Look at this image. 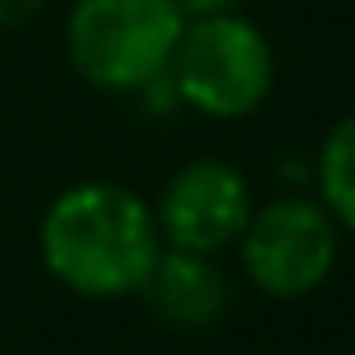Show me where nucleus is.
<instances>
[{
  "instance_id": "f257e3e1",
  "label": "nucleus",
  "mask_w": 355,
  "mask_h": 355,
  "mask_svg": "<svg viewBox=\"0 0 355 355\" xmlns=\"http://www.w3.org/2000/svg\"><path fill=\"white\" fill-rule=\"evenodd\" d=\"M37 251L60 287L92 301H119L146 287L164 237L155 209L137 191L119 182H78L46 205Z\"/></svg>"
},
{
  "instance_id": "f03ea898",
  "label": "nucleus",
  "mask_w": 355,
  "mask_h": 355,
  "mask_svg": "<svg viewBox=\"0 0 355 355\" xmlns=\"http://www.w3.org/2000/svg\"><path fill=\"white\" fill-rule=\"evenodd\" d=\"M182 28L187 19L173 0H73L64 46L83 83L132 96L168 69Z\"/></svg>"
},
{
  "instance_id": "7ed1b4c3",
  "label": "nucleus",
  "mask_w": 355,
  "mask_h": 355,
  "mask_svg": "<svg viewBox=\"0 0 355 355\" xmlns=\"http://www.w3.org/2000/svg\"><path fill=\"white\" fill-rule=\"evenodd\" d=\"M178 101L205 119H246L273 92L269 37L237 10L187 19L168 60Z\"/></svg>"
},
{
  "instance_id": "20e7f679",
  "label": "nucleus",
  "mask_w": 355,
  "mask_h": 355,
  "mask_svg": "<svg viewBox=\"0 0 355 355\" xmlns=\"http://www.w3.org/2000/svg\"><path fill=\"white\" fill-rule=\"evenodd\" d=\"M246 278L273 301H296L328 282L337 264V223L310 196H278L251 209L237 237Z\"/></svg>"
},
{
  "instance_id": "39448f33",
  "label": "nucleus",
  "mask_w": 355,
  "mask_h": 355,
  "mask_svg": "<svg viewBox=\"0 0 355 355\" xmlns=\"http://www.w3.org/2000/svg\"><path fill=\"white\" fill-rule=\"evenodd\" d=\"M155 223L164 246H182V251L219 255L228 246H237L241 228L251 219V187L246 178L228 164V159H191L182 164L159 191Z\"/></svg>"
},
{
  "instance_id": "423d86ee",
  "label": "nucleus",
  "mask_w": 355,
  "mask_h": 355,
  "mask_svg": "<svg viewBox=\"0 0 355 355\" xmlns=\"http://www.w3.org/2000/svg\"><path fill=\"white\" fill-rule=\"evenodd\" d=\"M141 296L150 301V310L164 319V324L182 328V333H200V328H214L228 314L232 287L228 273L219 269L214 255L200 251H182V246H164L150 269Z\"/></svg>"
},
{
  "instance_id": "0eeeda50",
  "label": "nucleus",
  "mask_w": 355,
  "mask_h": 355,
  "mask_svg": "<svg viewBox=\"0 0 355 355\" xmlns=\"http://www.w3.org/2000/svg\"><path fill=\"white\" fill-rule=\"evenodd\" d=\"M314 182H319V205L333 214L337 228L355 237V114L328 128L314 155Z\"/></svg>"
},
{
  "instance_id": "6e6552de",
  "label": "nucleus",
  "mask_w": 355,
  "mask_h": 355,
  "mask_svg": "<svg viewBox=\"0 0 355 355\" xmlns=\"http://www.w3.org/2000/svg\"><path fill=\"white\" fill-rule=\"evenodd\" d=\"M42 10H46V0H0V32L23 28V23H32Z\"/></svg>"
},
{
  "instance_id": "1a4fd4ad",
  "label": "nucleus",
  "mask_w": 355,
  "mask_h": 355,
  "mask_svg": "<svg viewBox=\"0 0 355 355\" xmlns=\"http://www.w3.org/2000/svg\"><path fill=\"white\" fill-rule=\"evenodd\" d=\"M173 5H178V14H182V19H209V14L237 10L241 0H173Z\"/></svg>"
}]
</instances>
